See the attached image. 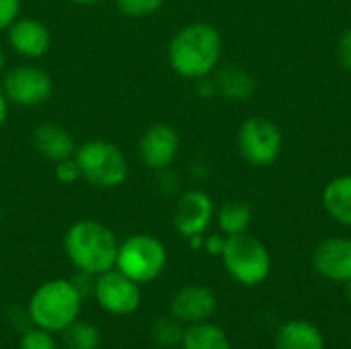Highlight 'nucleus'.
I'll return each mask as SVG.
<instances>
[{
    "label": "nucleus",
    "mask_w": 351,
    "mask_h": 349,
    "mask_svg": "<svg viewBox=\"0 0 351 349\" xmlns=\"http://www.w3.org/2000/svg\"><path fill=\"white\" fill-rule=\"evenodd\" d=\"M346 292H348V300L351 302V280L350 282H346Z\"/></svg>",
    "instance_id": "nucleus-33"
},
{
    "label": "nucleus",
    "mask_w": 351,
    "mask_h": 349,
    "mask_svg": "<svg viewBox=\"0 0 351 349\" xmlns=\"http://www.w3.org/2000/svg\"><path fill=\"white\" fill-rule=\"evenodd\" d=\"M121 274L138 284L156 280L167 265V251L162 243L148 234L130 237L117 251V263Z\"/></svg>",
    "instance_id": "nucleus-6"
},
{
    "label": "nucleus",
    "mask_w": 351,
    "mask_h": 349,
    "mask_svg": "<svg viewBox=\"0 0 351 349\" xmlns=\"http://www.w3.org/2000/svg\"><path fill=\"white\" fill-rule=\"evenodd\" d=\"M337 60L346 70L351 72V27L343 31V35L337 41Z\"/></svg>",
    "instance_id": "nucleus-27"
},
{
    "label": "nucleus",
    "mask_w": 351,
    "mask_h": 349,
    "mask_svg": "<svg viewBox=\"0 0 351 349\" xmlns=\"http://www.w3.org/2000/svg\"><path fill=\"white\" fill-rule=\"evenodd\" d=\"M226 245V239H222L220 234H212L208 241H206V249L214 255H222V249Z\"/></svg>",
    "instance_id": "nucleus-28"
},
{
    "label": "nucleus",
    "mask_w": 351,
    "mask_h": 349,
    "mask_svg": "<svg viewBox=\"0 0 351 349\" xmlns=\"http://www.w3.org/2000/svg\"><path fill=\"white\" fill-rule=\"evenodd\" d=\"M82 179L99 189H113L128 181L130 165L121 148L107 140H88L74 150Z\"/></svg>",
    "instance_id": "nucleus-4"
},
{
    "label": "nucleus",
    "mask_w": 351,
    "mask_h": 349,
    "mask_svg": "<svg viewBox=\"0 0 351 349\" xmlns=\"http://www.w3.org/2000/svg\"><path fill=\"white\" fill-rule=\"evenodd\" d=\"M323 206L335 222L351 226V175L335 177L325 185Z\"/></svg>",
    "instance_id": "nucleus-18"
},
{
    "label": "nucleus",
    "mask_w": 351,
    "mask_h": 349,
    "mask_svg": "<svg viewBox=\"0 0 351 349\" xmlns=\"http://www.w3.org/2000/svg\"><path fill=\"white\" fill-rule=\"evenodd\" d=\"M2 91L8 103H14L19 107H39L51 97L53 80L43 68L23 64L10 68L4 74Z\"/></svg>",
    "instance_id": "nucleus-8"
},
{
    "label": "nucleus",
    "mask_w": 351,
    "mask_h": 349,
    "mask_svg": "<svg viewBox=\"0 0 351 349\" xmlns=\"http://www.w3.org/2000/svg\"><path fill=\"white\" fill-rule=\"evenodd\" d=\"M6 117H8V99H6L4 91L0 88V128L4 125Z\"/></svg>",
    "instance_id": "nucleus-30"
},
{
    "label": "nucleus",
    "mask_w": 351,
    "mask_h": 349,
    "mask_svg": "<svg viewBox=\"0 0 351 349\" xmlns=\"http://www.w3.org/2000/svg\"><path fill=\"white\" fill-rule=\"evenodd\" d=\"M179 154V136L167 123L150 125L140 138V158L152 171H165Z\"/></svg>",
    "instance_id": "nucleus-11"
},
{
    "label": "nucleus",
    "mask_w": 351,
    "mask_h": 349,
    "mask_svg": "<svg viewBox=\"0 0 351 349\" xmlns=\"http://www.w3.org/2000/svg\"><path fill=\"white\" fill-rule=\"evenodd\" d=\"M66 331L68 349H97L101 344V333L86 323H72Z\"/></svg>",
    "instance_id": "nucleus-21"
},
{
    "label": "nucleus",
    "mask_w": 351,
    "mask_h": 349,
    "mask_svg": "<svg viewBox=\"0 0 351 349\" xmlns=\"http://www.w3.org/2000/svg\"><path fill=\"white\" fill-rule=\"evenodd\" d=\"M72 2H76V4H82V6H90V4H97L99 0H72Z\"/></svg>",
    "instance_id": "nucleus-31"
},
{
    "label": "nucleus",
    "mask_w": 351,
    "mask_h": 349,
    "mask_svg": "<svg viewBox=\"0 0 351 349\" xmlns=\"http://www.w3.org/2000/svg\"><path fill=\"white\" fill-rule=\"evenodd\" d=\"M171 311L179 321L202 323L216 311V296L206 286H185L175 294Z\"/></svg>",
    "instance_id": "nucleus-14"
},
{
    "label": "nucleus",
    "mask_w": 351,
    "mask_h": 349,
    "mask_svg": "<svg viewBox=\"0 0 351 349\" xmlns=\"http://www.w3.org/2000/svg\"><path fill=\"white\" fill-rule=\"evenodd\" d=\"M21 12V0H0V31L8 29Z\"/></svg>",
    "instance_id": "nucleus-26"
},
{
    "label": "nucleus",
    "mask_w": 351,
    "mask_h": 349,
    "mask_svg": "<svg viewBox=\"0 0 351 349\" xmlns=\"http://www.w3.org/2000/svg\"><path fill=\"white\" fill-rule=\"evenodd\" d=\"M33 148L51 163H60L64 158L74 156L76 144L70 136V132L58 123H41L35 128L33 136H31Z\"/></svg>",
    "instance_id": "nucleus-15"
},
{
    "label": "nucleus",
    "mask_w": 351,
    "mask_h": 349,
    "mask_svg": "<svg viewBox=\"0 0 351 349\" xmlns=\"http://www.w3.org/2000/svg\"><path fill=\"white\" fill-rule=\"evenodd\" d=\"M82 294L76 290L72 282L51 280L35 290L31 296L29 313L31 319L43 331H64L70 327L80 313Z\"/></svg>",
    "instance_id": "nucleus-3"
},
{
    "label": "nucleus",
    "mask_w": 351,
    "mask_h": 349,
    "mask_svg": "<svg viewBox=\"0 0 351 349\" xmlns=\"http://www.w3.org/2000/svg\"><path fill=\"white\" fill-rule=\"evenodd\" d=\"M4 72V51H2V47H0V74Z\"/></svg>",
    "instance_id": "nucleus-32"
},
{
    "label": "nucleus",
    "mask_w": 351,
    "mask_h": 349,
    "mask_svg": "<svg viewBox=\"0 0 351 349\" xmlns=\"http://www.w3.org/2000/svg\"><path fill=\"white\" fill-rule=\"evenodd\" d=\"M222 261L226 272L245 286H257L265 282L271 272V257L265 245L245 232L226 239Z\"/></svg>",
    "instance_id": "nucleus-5"
},
{
    "label": "nucleus",
    "mask_w": 351,
    "mask_h": 349,
    "mask_svg": "<svg viewBox=\"0 0 351 349\" xmlns=\"http://www.w3.org/2000/svg\"><path fill=\"white\" fill-rule=\"evenodd\" d=\"M197 82H199V84H197V93H199L202 97H212L214 93H218L216 82H214V80H208V76H206V78H199Z\"/></svg>",
    "instance_id": "nucleus-29"
},
{
    "label": "nucleus",
    "mask_w": 351,
    "mask_h": 349,
    "mask_svg": "<svg viewBox=\"0 0 351 349\" xmlns=\"http://www.w3.org/2000/svg\"><path fill=\"white\" fill-rule=\"evenodd\" d=\"M165 0H115L117 8L132 19H140V16H148L154 14Z\"/></svg>",
    "instance_id": "nucleus-22"
},
{
    "label": "nucleus",
    "mask_w": 351,
    "mask_h": 349,
    "mask_svg": "<svg viewBox=\"0 0 351 349\" xmlns=\"http://www.w3.org/2000/svg\"><path fill=\"white\" fill-rule=\"evenodd\" d=\"M95 296L99 304L113 315H130L140 304L138 282L121 274L119 269L105 272L95 282Z\"/></svg>",
    "instance_id": "nucleus-9"
},
{
    "label": "nucleus",
    "mask_w": 351,
    "mask_h": 349,
    "mask_svg": "<svg viewBox=\"0 0 351 349\" xmlns=\"http://www.w3.org/2000/svg\"><path fill=\"white\" fill-rule=\"evenodd\" d=\"M216 88L222 97L230 99V101H247L253 97L257 82L255 78L241 66L237 64H228L222 66L220 70H216Z\"/></svg>",
    "instance_id": "nucleus-16"
},
{
    "label": "nucleus",
    "mask_w": 351,
    "mask_h": 349,
    "mask_svg": "<svg viewBox=\"0 0 351 349\" xmlns=\"http://www.w3.org/2000/svg\"><path fill=\"white\" fill-rule=\"evenodd\" d=\"M251 220H253V212H251L249 204L239 202V200L226 202L222 206V210L218 212V224L226 237L247 232V228L251 226Z\"/></svg>",
    "instance_id": "nucleus-19"
},
{
    "label": "nucleus",
    "mask_w": 351,
    "mask_h": 349,
    "mask_svg": "<svg viewBox=\"0 0 351 349\" xmlns=\"http://www.w3.org/2000/svg\"><path fill=\"white\" fill-rule=\"evenodd\" d=\"M183 331L179 329V325L175 321H158V325L154 327V339L160 344V346H177L183 341Z\"/></svg>",
    "instance_id": "nucleus-23"
},
{
    "label": "nucleus",
    "mask_w": 351,
    "mask_h": 349,
    "mask_svg": "<svg viewBox=\"0 0 351 349\" xmlns=\"http://www.w3.org/2000/svg\"><path fill=\"white\" fill-rule=\"evenodd\" d=\"M183 349H232L222 329L206 323H195L183 335Z\"/></svg>",
    "instance_id": "nucleus-20"
},
{
    "label": "nucleus",
    "mask_w": 351,
    "mask_h": 349,
    "mask_svg": "<svg viewBox=\"0 0 351 349\" xmlns=\"http://www.w3.org/2000/svg\"><path fill=\"white\" fill-rule=\"evenodd\" d=\"M214 218V202L212 197L202 191V189H193L181 195L177 208H175V228L191 239V237H199L206 232V228L210 226Z\"/></svg>",
    "instance_id": "nucleus-10"
},
{
    "label": "nucleus",
    "mask_w": 351,
    "mask_h": 349,
    "mask_svg": "<svg viewBox=\"0 0 351 349\" xmlns=\"http://www.w3.org/2000/svg\"><path fill=\"white\" fill-rule=\"evenodd\" d=\"M56 179H58L60 183H66V185H72V183H76L78 179H82L80 169H78V163L74 160V156L56 163Z\"/></svg>",
    "instance_id": "nucleus-24"
},
{
    "label": "nucleus",
    "mask_w": 351,
    "mask_h": 349,
    "mask_svg": "<svg viewBox=\"0 0 351 349\" xmlns=\"http://www.w3.org/2000/svg\"><path fill=\"white\" fill-rule=\"evenodd\" d=\"M0 220H2V208H0Z\"/></svg>",
    "instance_id": "nucleus-34"
},
{
    "label": "nucleus",
    "mask_w": 351,
    "mask_h": 349,
    "mask_svg": "<svg viewBox=\"0 0 351 349\" xmlns=\"http://www.w3.org/2000/svg\"><path fill=\"white\" fill-rule=\"evenodd\" d=\"M241 156L253 167H269L282 152V132L267 117H249L237 136Z\"/></svg>",
    "instance_id": "nucleus-7"
},
{
    "label": "nucleus",
    "mask_w": 351,
    "mask_h": 349,
    "mask_svg": "<svg viewBox=\"0 0 351 349\" xmlns=\"http://www.w3.org/2000/svg\"><path fill=\"white\" fill-rule=\"evenodd\" d=\"M19 349H58L56 341L49 337V331H29L23 339H21V348Z\"/></svg>",
    "instance_id": "nucleus-25"
},
{
    "label": "nucleus",
    "mask_w": 351,
    "mask_h": 349,
    "mask_svg": "<svg viewBox=\"0 0 351 349\" xmlns=\"http://www.w3.org/2000/svg\"><path fill=\"white\" fill-rule=\"evenodd\" d=\"M70 261L86 274H105L115 267L119 243L115 232L97 220H80L72 224L64 239Z\"/></svg>",
    "instance_id": "nucleus-2"
},
{
    "label": "nucleus",
    "mask_w": 351,
    "mask_h": 349,
    "mask_svg": "<svg viewBox=\"0 0 351 349\" xmlns=\"http://www.w3.org/2000/svg\"><path fill=\"white\" fill-rule=\"evenodd\" d=\"M8 43L19 56L29 58V60H37L49 51L51 33L41 21L31 19V16H23V19H16L8 27Z\"/></svg>",
    "instance_id": "nucleus-13"
},
{
    "label": "nucleus",
    "mask_w": 351,
    "mask_h": 349,
    "mask_svg": "<svg viewBox=\"0 0 351 349\" xmlns=\"http://www.w3.org/2000/svg\"><path fill=\"white\" fill-rule=\"evenodd\" d=\"M222 58V35L214 25L193 23L179 29L169 43L171 68L189 80L210 76Z\"/></svg>",
    "instance_id": "nucleus-1"
},
{
    "label": "nucleus",
    "mask_w": 351,
    "mask_h": 349,
    "mask_svg": "<svg viewBox=\"0 0 351 349\" xmlns=\"http://www.w3.org/2000/svg\"><path fill=\"white\" fill-rule=\"evenodd\" d=\"M276 349H325V337L308 321H290L278 331Z\"/></svg>",
    "instance_id": "nucleus-17"
},
{
    "label": "nucleus",
    "mask_w": 351,
    "mask_h": 349,
    "mask_svg": "<svg viewBox=\"0 0 351 349\" xmlns=\"http://www.w3.org/2000/svg\"><path fill=\"white\" fill-rule=\"evenodd\" d=\"M315 269L331 282H350L351 280V239L331 237L317 245L313 253Z\"/></svg>",
    "instance_id": "nucleus-12"
}]
</instances>
